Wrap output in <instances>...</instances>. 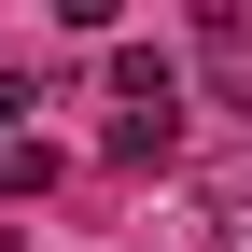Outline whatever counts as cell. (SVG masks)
I'll use <instances>...</instances> for the list:
<instances>
[{
  "mask_svg": "<svg viewBox=\"0 0 252 252\" xmlns=\"http://www.w3.org/2000/svg\"><path fill=\"white\" fill-rule=\"evenodd\" d=\"M168 154H182V112H126L112 126V168H168Z\"/></svg>",
  "mask_w": 252,
  "mask_h": 252,
  "instance_id": "1",
  "label": "cell"
},
{
  "mask_svg": "<svg viewBox=\"0 0 252 252\" xmlns=\"http://www.w3.org/2000/svg\"><path fill=\"white\" fill-rule=\"evenodd\" d=\"M28 112H42V84H28V70H0V154H14V126Z\"/></svg>",
  "mask_w": 252,
  "mask_h": 252,
  "instance_id": "2",
  "label": "cell"
}]
</instances>
